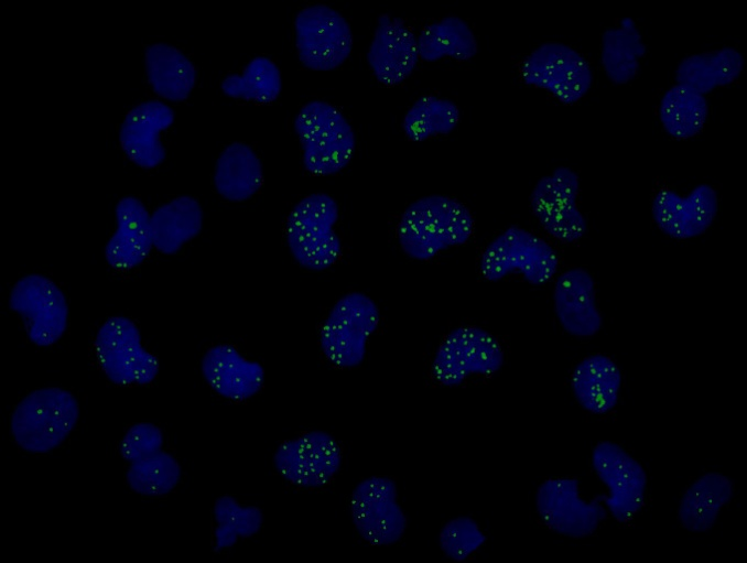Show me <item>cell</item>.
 <instances>
[{
    "label": "cell",
    "mask_w": 747,
    "mask_h": 563,
    "mask_svg": "<svg viewBox=\"0 0 747 563\" xmlns=\"http://www.w3.org/2000/svg\"><path fill=\"white\" fill-rule=\"evenodd\" d=\"M504 362V349L492 334L478 326H459L440 344L432 371L441 385L455 387L472 375L496 373Z\"/></svg>",
    "instance_id": "obj_12"
},
{
    "label": "cell",
    "mask_w": 747,
    "mask_h": 563,
    "mask_svg": "<svg viewBox=\"0 0 747 563\" xmlns=\"http://www.w3.org/2000/svg\"><path fill=\"white\" fill-rule=\"evenodd\" d=\"M220 88L228 97L267 104L279 97L282 76L271 58L257 56L246 65L242 74L227 75Z\"/></svg>",
    "instance_id": "obj_33"
},
{
    "label": "cell",
    "mask_w": 747,
    "mask_h": 563,
    "mask_svg": "<svg viewBox=\"0 0 747 563\" xmlns=\"http://www.w3.org/2000/svg\"><path fill=\"white\" fill-rule=\"evenodd\" d=\"M535 510L551 531L571 539L596 532L607 510L597 499L587 501L580 495V481L572 477L549 478L535 491Z\"/></svg>",
    "instance_id": "obj_15"
},
{
    "label": "cell",
    "mask_w": 747,
    "mask_h": 563,
    "mask_svg": "<svg viewBox=\"0 0 747 563\" xmlns=\"http://www.w3.org/2000/svg\"><path fill=\"white\" fill-rule=\"evenodd\" d=\"M174 110L161 100H145L128 111L119 129V142L130 161L142 169L160 165L166 156L160 133L174 122Z\"/></svg>",
    "instance_id": "obj_20"
},
{
    "label": "cell",
    "mask_w": 747,
    "mask_h": 563,
    "mask_svg": "<svg viewBox=\"0 0 747 563\" xmlns=\"http://www.w3.org/2000/svg\"><path fill=\"white\" fill-rule=\"evenodd\" d=\"M337 202L326 193L300 199L286 220V243L296 263L310 271H324L338 260L342 242L334 230Z\"/></svg>",
    "instance_id": "obj_4"
},
{
    "label": "cell",
    "mask_w": 747,
    "mask_h": 563,
    "mask_svg": "<svg viewBox=\"0 0 747 563\" xmlns=\"http://www.w3.org/2000/svg\"><path fill=\"white\" fill-rule=\"evenodd\" d=\"M163 444L164 434L156 424L138 422L126 430L119 452L124 461L132 463L161 451Z\"/></svg>",
    "instance_id": "obj_37"
},
{
    "label": "cell",
    "mask_w": 747,
    "mask_h": 563,
    "mask_svg": "<svg viewBox=\"0 0 747 563\" xmlns=\"http://www.w3.org/2000/svg\"><path fill=\"white\" fill-rule=\"evenodd\" d=\"M718 203V193L708 183H700L683 195L664 187L652 197L651 215L665 236L685 240L707 231L717 216Z\"/></svg>",
    "instance_id": "obj_17"
},
{
    "label": "cell",
    "mask_w": 747,
    "mask_h": 563,
    "mask_svg": "<svg viewBox=\"0 0 747 563\" xmlns=\"http://www.w3.org/2000/svg\"><path fill=\"white\" fill-rule=\"evenodd\" d=\"M735 495L734 481L719 472H707L685 489L678 507L680 524L688 531H710Z\"/></svg>",
    "instance_id": "obj_25"
},
{
    "label": "cell",
    "mask_w": 747,
    "mask_h": 563,
    "mask_svg": "<svg viewBox=\"0 0 747 563\" xmlns=\"http://www.w3.org/2000/svg\"><path fill=\"white\" fill-rule=\"evenodd\" d=\"M419 56L425 62L443 57L469 61L478 52L474 31L466 21L447 15L426 25L418 36Z\"/></svg>",
    "instance_id": "obj_31"
},
{
    "label": "cell",
    "mask_w": 747,
    "mask_h": 563,
    "mask_svg": "<svg viewBox=\"0 0 747 563\" xmlns=\"http://www.w3.org/2000/svg\"><path fill=\"white\" fill-rule=\"evenodd\" d=\"M79 402L67 389L37 388L14 407L10 431L14 442L29 453H47L59 446L76 426Z\"/></svg>",
    "instance_id": "obj_2"
},
{
    "label": "cell",
    "mask_w": 747,
    "mask_h": 563,
    "mask_svg": "<svg viewBox=\"0 0 747 563\" xmlns=\"http://www.w3.org/2000/svg\"><path fill=\"white\" fill-rule=\"evenodd\" d=\"M203 220V208L192 196L182 195L160 205L150 215L153 247L164 255H175L199 235Z\"/></svg>",
    "instance_id": "obj_28"
},
{
    "label": "cell",
    "mask_w": 747,
    "mask_h": 563,
    "mask_svg": "<svg viewBox=\"0 0 747 563\" xmlns=\"http://www.w3.org/2000/svg\"><path fill=\"white\" fill-rule=\"evenodd\" d=\"M294 30L299 59L308 69H335L351 53L354 40L348 21L326 4L300 10L294 19Z\"/></svg>",
    "instance_id": "obj_9"
},
{
    "label": "cell",
    "mask_w": 747,
    "mask_h": 563,
    "mask_svg": "<svg viewBox=\"0 0 747 563\" xmlns=\"http://www.w3.org/2000/svg\"><path fill=\"white\" fill-rule=\"evenodd\" d=\"M553 307L561 327L574 337H593L603 327L595 279L585 268H570L556 278Z\"/></svg>",
    "instance_id": "obj_18"
},
{
    "label": "cell",
    "mask_w": 747,
    "mask_h": 563,
    "mask_svg": "<svg viewBox=\"0 0 747 563\" xmlns=\"http://www.w3.org/2000/svg\"><path fill=\"white\" fill-rule=\"evenodd\" d=\"M591 464L607 488L602 500L610 516L618 522L634 519L647 496L648 476L643 466L621 445L607 440L595 444Z\"/></svg>",
    "instance_id": "obj_11"
},
{
    "label": "cell",
    "mask_w": 747,
    "mask_h": 563,
    "mask_svg": "<svg viewBox=\"0 0 747 563\" xmlns=\"http://www.w3.org/2000/svg\"><path fill=\"white\" fill-rule=\"evenodd\" d=\"M293 124L306 171L315 175H334L348 165L356 147L355 132L333 105L323 100L308 101L297 112Z\"/></svg>",
    "instance_id": "obj_3"
},
{
    "label": "cell",
    "mask_w": 747,
    "mask_h": 563,
    "mask_svg": "<svg viewBox=\"0 0 747 563\" xmlns=\"http://www.w3.org/2000/svg\"><path fill=\"white\" fill-rule=\"evenodd\" d=\"M272 463L286 481L303 488H318L338 473L343 454L332 434L312 430L282 442L273 453Z\"/></svg>",
    "instance_id": "obj_16"
},
{
    "label": "cell",
    "mask_w": 747,
    "mask_h": 563,
    "mask_svg": "<svg viewBox=\"0 0 747 563\" xmlns=\"http://www.w3.org/2000/svg\"><path fill=\"white\" fill-rule=\"evenodd\" d=\"M202 376L220 397L242 401L256 396L264 382V368L259 361L245 358L229 344L208 348L201 360Z\"/></svg>",
    "instance_id": "obj_21"
},
{
    "label": "cell",
    "mask_w": 747,
    "mask_h": 563,
    "mask_svg": "<svg viewBox=\"0 0 747 563\" xmlns=\"http://www.w3.org/2000/svg\"><path fill=\"white\" fill-rule=\"evenodd\" d=\"M150 215L134 196H123L117 202V227L105 246V258L110 267L129 270L148 258L153 248Z\"/></svg>",
    "instance_id": "obj_22"
},
{
    "label": "cell",
    "mask_w": 747,
    "mask_h": 563,
    "mask_svg": "<svg viewBox=\"0 0 747 563\" xmlns=\"http://www.w3.org/2000/svg\"><path fill=\"white\" fill-rule=\"evenodd\" d=\"M214 551L232 548L240 538L256 535L264 522L263 511L253 505L242 506L230 495L216 498L213 505Z\"/></svg>",
    "instance_id": "obj_34"
},
{
    "label": "cell",
    "mask_w": 747,
    "mask_h": 563,
    "mask_svg": "<svg viewBox=\"0 0 747 563\" xmlns=\"http://www.w3.org/2000/svg\"><path fill=\"white\" fill-rule=\"evenodd\" d=\"M622 373L616 361L602 353L583 358L571 376V388L585 411L602 415L611 412L620 396Z\"/></svg>",
    "instance_id": "obj_23"
},
{
    "label": "cell",
    "mask_w": 747,
    "mask_h": 563,
    "mask_svg": "<svg viewBox=\"0 0 747 563\" xmlns=\"http://www.w3.org/2000/svg\"><path fill=\"white\" fill-rule=\"evenodd\" d=\"M708 115L707 97L678 83L667 88L658 106V116L663 130L678 140L697 136L704 129Z\"/></svg>",
    "instance_id": "obj_30"
},
{
    "label": "cell",
    "mask_w": 747,
    "mask_h": 563,
    "mask_svg": "<svg viewBox=\"0 0 747 563\" xmlns=\"http://www.w3.org/2000/svg\"><path fill=\"white\" fill-rule=\"evenodd\" d=\"M262 180V163L248 144L232 142L220 152L215 164L214 186L223 198L245 202L259 191Z\"/></svg>",
    "instance_id": "obj_29"
},
{
    "label": "cell",
    "mask_w": 747,
    "mask_h": 563,
    "mask_svg": "<svg viewBox=\"0 0 747 563\" xmlns=\"http://www.w3.org/2000/svg\"><path fill=\"white\" fill-rule=\"evenodd\" d=\"M418 36L399 18L380 14L367 52V62L378 82L398 85L419 62Z\"/></svg>",
    "instance_id": "obj_19"
},
{
    "label": "cell",
    "mask_w": 747,
    "mask_h": 563,
    "mask_svg": "<svg viewBox=\"0 0 747 563\" xmlns=\"http://www.w3.org/2000/svg\"><path fill=\"white\" fill-rule=\"evenodd\" d=\"M461 111L451 99L426 95L416 99L405 112L402 129L412 141L448 134L459 122Z\"/></svg>",
    "instance_id": "obj_32"
},
{
    "label": "cell",
    "mask_w": 747,
    "mask_h": 563,
    "mask_svg": "<svg viewBox=\"0 0 747 563\" xmlns=\"http://www.w3.org/2000/svg\"><path fill=\"white\" fill-rule=\"evenodd\" d=\"M648 51L635 19L625 17L606 28L600 36L599 61L607 78L617 85L631 82Z\"/></svg>",
    "instance_id": "obj_26"
},
{
    "label": "cell",
    "mask_w": 747,
    "mask_h": 563,
    "mask_svg": "<svg viewBox=\"0 0 747 563\" xmlns=\"http://www.w3.org/2000/svg\"><path fill=\"white\" fill-rule=\"evenodd\" d=\"M144 66L152 90L169 101H183L192 93L197 79L193 62L177 47L159 42L149 45Z\"/></svg>",
    "instance_id": "obj_27"
},
{
    "label": "cell",
    "mask_w": 747,
    "mask_h": 563,
    "mask_svg": "<svg viewBox=\"0 0 747 563\" xmlns=\"http://www.w3.org/2000/svg\"><path fill=\"white\" fill-rule=\"evenodd\" d=\"M182 466L174 455L159 451L130 463L126 472L128 486L137 494L160 497L170 494L180 483Z\"/></svg>",
    "instance_id": "obj_35"
},
{
    "label": "cell",
    "mask_w": 747,
    "mask_h": 563,
    "mask_svg": "<svg viewBox=\"0 0 747 563\" xmlns=\"http://www.w3.org/2000/svg\"><path fill=\"white\" fill-rule=\"evenodd\" d=\"M578 173L557 166L540 177L530 194V207L541 227L559 241L573 243L587 231V218L577 205Z\"/></svg>",
    "instance_id": "obj_10"
},
{
    "label": "cell",
    "mask_w": 747,
    "mask_h": 563,
    "mask_svg": "<svg viewBox=\"0 0 747 563\" xmlns=\"http://www.w3.org/2000/svg\"><path fill=\"white\" fill-rule=\"evenodd\" d=\"M474 225L473 214L463 203L432 194L404 209L398 225V240L408 257L426 261L451 247L466 243Z\"/></svg>",
    "instance_id": "obj_1"
},
{
    "label": "cell",
    "mask_w": 747,
    "mask_h": 563,
    "mask_svg": "<svg viewBox=\"0 0 747 563\" xmlns=\"http://www.w3.org/2000/svg\"><path fill=\"white\" fill-rule=\"evenodd\" d=\"M521 78L545 89L563 104H575L592 88L594 71L589 61L573 46L557 41L539 44L523 59Z\"/></svg>",
    "instance_id": "obj_7"
},
{
    "label": "cell",
    "mask_w": 747,
    "mask_h": 563,
    "mask_svg": "<svg viewBox=\"0 0 747 563\" xmlns=\"http://www.w3.org/2000/svg\"><path fill=\"white\" fill-rule=\"evenodd\" d=\"M9 306L21 316L29 339L36 346L55 344L67 328V299L62 289L43 274L20 278L10 291Z\"/></svg>",
    "instance_id": "obj_14"
},
{
    "label": "cell",
    "mask_w": 747,
    "mask_h": 563,
    "mask_svg": "<svg viewBox=\"0 0 747 563\" xmlns=\"http://www.w3.org/2000/svg\"><path fill=\"white\" fill-rule=\"evenodd\" d=\"M349 510L358 534L368 543L388 546L404 534L408 518L398 502L397 483L381 475L360 480L351 491Z\"/></svg>",
    "instance_id": "obj_13"
},
{
    "label": "cell",
    "mask_w": 747,
    "mask_h": 563,
    "mask_svg": "<svg viewBox=\"0 0 747 563\" xmlns=\"http://www.w3.org/2000/svg\"><path fill=\"white\" fill-rule=\"evenodd\" d=\"M479 269L481 275L497 282L511 273H520L532 285L549 282L559 269L554 248L533 232L511 225L485 248Z\"/></svg>",
    "instance_id": "obj_5"
},
{
    "label": "cell",
    "mask_w": 747,
    "mask_h": 563,
    "mask_svg": "<svg viewBox=\"0 0 747 563\" xmlns=\"http://www.w3.org/2000/svg\"><path fill=\"white\" fill-rule=\"evenodd\" d=\"M744 54L735 46L695 52L682 57L675 67V83L703 95L735 83L744 73Z\"/></svg>",
    "instance_id": "obj_24"
},
{
    "label": "cell",
    "mask_w": 747,
    "mask_h": 563,
    "mask_svg": "<svg viewBox=\"0 0 747 563\" xmlns=\"http://www.w3.org/2000/svg\"><path fill=\"white\" fill-rule=\"evenodd\" d=\"M379 321V307L367 294L354 291L340 296L321 328L323 355L342 368L359 366L366 356L367 340Z\"/></svg>",
    "instance_id": "obj_6"
},
{
    "label": "cell",
    "mask_w": 747,
    "mask_h": 563,
    "mask_svg": "<svg viewBox=\"0 0 747 563\" xmlns=\"http://www.w3.org/2000/svg\"><path fill=\"white\" fill-rule=\"evenodd\" d=\"M95 350L100 368L115 385H148L159 373V359L142 346L138 325L127 316H111L100 325Z\"/></svg>",
    "instance_id": "obj_8"
},
{
    "label": "cell",
    "mask_w": 747,
    "mask_h": 563,
    "mask_svg": "<svg viewBox=\"0 0 747 563\" xmlns=\"http://www.w3.org/2000/svg\"><path fill=\"white\" fill-rule=\"evenodd\" d=\"M437 541L446 557L463 562L485 544L487 537L476 520L458 516L442 526Z\"/></svg>",
    "instance_id": "obj_36"
}]
</instances>
